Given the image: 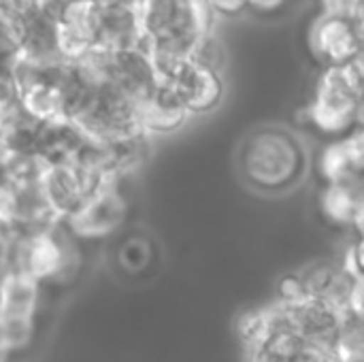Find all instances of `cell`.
I'll list each match as a JSON object with an SVG mask.
<instances>
[{
	"label": "cell",
	"instance_id": "22",
	"mask_svg": "<svg viewBox=\"0 0 364 362\" xmlns=\"http://www.w3.org/2000/svg\"><path fill=\"white\" fill-rule=\"evenodd\" d=\"M213 11L224 17H237L247 11V0H209Z\"/></svg>",
	"mask_w": 364,
	"mask_h": 362
},
{
	"label": "cell",
	"instance_id": "11",
	"mask_svg": "<svg viewBox=\"0 0 364 362\" xmlns=\"http://www.w3.org/2000/svg\"><path fill=\"white\" fill-rule=\"evenodd\" d=\"M320 175L324 183H354L363 181L364 134L360 126L346 137L331 139L324 147L320 162Z\"/></svg>",
	"mask_w": 364,
	"mask_h": 362
},
{
	"label": "cell",
	"instance_id": "8",
	"mask_svg": "<svg viewBox=\"0 0 364 362\" xmlns=\"http://www.w3.org/2000/svg\"><path fill=\"white\" fill-rule=\"evenodd\" d=\"M158 73L145 47L130 49H111L109 62V81L107 85L115 87L136 105L156 87Z\"/></svg>",
	"mask_w": 364,
	"mask_h": 362
},
{
	"label": "cell",
	"instance_id": "19",
	"mask_svg": "<svg viewBox=\"0 0 364 362\" xmlns=\"http://www.w3.org/2000/svg\"><path fill=\"white\" fill-rule=\"evenodd\" d=\"M2 4H4V13L17 23L36 15L43 9V0H2Z\"/></svg>",
	"mask_w": 364,
	"mask_h": 362
},
{
	"label": "cell",
	"instance_id": "25",
	"mask_svg": "<svg viewBox=\"0 0 364 362\" xmlns=\"http://www.w3.org/2000/svg\"><path fill=\"white\" fill-rule=\"evenodd\" d=\"M2 15H6V13H4V4H2V0H0V17H2Z\"/></svg>",
	"mask_w": 364,
	"mask_h": 362
},
{
	"label": "cell",
	"instance_id": "17",
	"mask_svg": "<svg viewBox=\"0 0 364 362\" xmlns=\"http://www.w3.org/2000/svg\"><path fill=\"white\" fill-rule=\"evenodd\" d=\"M190 60L200 64V66L220 70V66L224 64V49H222V45H220V41L215 38L213 32H207V34L198 36Z\"/></svg>",
	"mask_w": 364,
	"mask_h": 362
},
{
	"label": "cell",
	"instance_id": "12",
	"mask_svg": "<svg viewBox=\"0 0 364 362\" xmlns=\"http://www.w3.org/2000/svg\"><path fill=\"white\" fill-rule=\"evenodd\" d=\"M96 45L107 49L145 47V32L139 6L132 4H102L98 15Z\"/></svg>",
	"mask_w": 364,
	"mask_h": 362
},
{
	"label": "cell",
	"instance_id": "26",
	"mask_svg": "<svg viewBox=\"0 0 364 362\" xmlns=\"http://www.w3.org/2000/svg\"><path fill=\"white\" fill-rule=\"evenodd\" d=\"M0 275H2V271H0Z\"/></svg>",
	"mask_w": 364,
	"mask_h": 362
},
{
	"label": "cell",
	"instance_id": "24",
	"mask_svg": "<svg viewBox=\"0 0 364 362\" xmlns=\"http://www.w3.org/2000/svg\"><path fill=\"white\" fill-rule=\"evenodd\" d=\"M102 4H132V6H139L141 0H98Z\"/></svg>",
	"mask_w": 364,
	"mask_h": 362
},
{
	"label": "cell",
	"instance_id": "20",
	"mask_svg": "<svg viewBox=\"0 0 364 362\" xmlns=\"http://www.w3.org/2000/svg\"><path fill=\"white\" fill-rule=\"evenodd\" d=\"M19 100L17 83L11 75V68L0 64V113L9 107H13Z\"/></svg>",
	"mask_w": 364,
	"mask_h": 362
},
{
	"label": "cell",
	"instance_id": "1",
	"mask_svg": "<svg viewBox=\"0 0 364 362\" xmlns=\"http://www.w3.org/2000/svg\"><path fill=\"white\" fill-rule=\"evenodd\" d=\"M239 169L245 183L256 192L284 194L305 177L307 154L290 130L262 126L243 141Z\"/></svg>",
	"mask_w": 364,
	"mask_h": 362
},
{
	"label": "cell",
	"instance_id": "18",
	"mask_svg": "<svg viewBox=\"0 0 364 362\" xmlns=\"http://www.w3.org/2000/svg\"><path fill=\"white\" fill-rule=\"evenodd\" d=\"M19 23L9 15L0 17V64L9 66L19 53Z\"/></svg>",
	"mask_w": 364,
	"mask_h": 362
},
{
	"label": "cell",
	"instance_id": "14",
	"mask_svg": "<svg viewBox=\"0 0 364 362\" xmlns=\"http://www.w3.org/2000/svg\"><path fill=\"white\" fill-rule=\"evenodd\" d=\"M322 215L337 226H354L363 230L364 192L363 181L354 183H326L320 194Z\"/></svg>",
	"mask_w": 364,
	"mask_h": 362
},
{
	"label": "cell",
	"instance_id": "5",
	"mask_svg": "<svg viewBox=\"0 0 364 362\" xmlns=\"http://www.w3.org/2000/svg\"><path fill=\"white\" fill-rule=\"evenodd\" d=\"M363 34L350 17L320 13L309 30V47L324 66L348 64L363 55Z\"/></svg>",
	"mask_w": 364,
	"mask_h": 362
},
{
	"label": "cell",
	"instance_id": "6",
	"mask_svg": "<svg viewBox=\"0 0 364 362\" xmlns=\"http://www.w3.org/2000/svg\"><path fill=\"white\" fill-rule=\"evenodd\" d=\"M98 15V0H68L55 13L58 49L62 60L75 62L96 45Z\"/></svg>",
	"mask_w": 364,
	"mask_h": 362
},
{
	"label": "cell",
	"instance_id": "15",
	"mask_svg": "<svg viewBox=\"0 0 364 362\" xmlns=\"http://www.w3.org/2000/svg\"><path fill=\"white\" fill-rule=\"evenodd\" d=\"M53 68H51V73H53ZM51 73H49V77L38 79V81H32L30 85H26V87L19 90V105H21V109L32 119H36L41 124L68 122L64 92L51 79Z\"/></svg>",
	"mask_w": 364,
	"mask_h": 362
},
{
	"label": "cell",
	"instance_id": "3",
	"mask_svg": "<svg viewBox=\"0 0 364 362\" xmlns=\"http://www.w3.org/2000/svg\"><path fill=\"white\" fill-rule=\"evenodd\" d=\"M58 226V224H55ZM55 226L26 233H11L4 271H19L36 282L58 277L68 262L66 245L55 235Z\"/></svg>",
	"mask_w": 364,
	"mask_h": 362
},
{
	"label": "cell",
	"instance_id": "4",
	"mask_svg": "<svg viewBox=\"0 0 364 362\" xmlns=\"http://www.w3.org/2000/svg\"><path fill=\"white\" fill-rule=\"evenodd\" d=\"M119 179H107L96 190H92L85 201L62 220L68 233L83 239H98L111 235L124 222L128 213V203L117 188Z\"/></svg>",
	"mask_w": 364,
	"mask_h": 362
},
{
	"label": "cell",
	"instance_id": "10",
	"mask_svg": "<svg viewBox=\"0 0 364 362\" xmlns=\"http://www.w3.org/2000/svg\"><path fill=\"white\" fill-rule=\"evenodd\" d=\"M190 117L179 92L166 83L158 81L156 87L136 105V119L145 134H171L179 130Z\"/></svg>",
	"mask_w": 364,
	"mask_h": 362
},
{
	"label": "cell",
	"instance_id": "23",
	"mask_svg": "<svg viewBox=\"0 0 364 362\" xmlns=\"http://www.w3.org/2000/svg\"><path fill=\"white\" fill-rule=\"evenodd\" d=\"M288 0H247V9H254L260 15H271L277 13L286 6Z\"/></svg>",
	"mask_w": 364,
	"mask_h": 362
},
{
	"label": "cell",
	"instance_id": "2",
	"mask_svg": "<svg viewBox=\"0 0 364 362\" xmlns=\"http://www.w3.org/2000/svg\"><path fill=\"white\" fill-rule=\"evenodd\" d=\"M363 55L348 62L324 66L314 96L305 107V122L328 139L350 134L360 126L363 117Z\"/></svg>",
	"mask_w": 364,
	"mask_h": 362
},
{
	"label": "cell",
	"instance_id": "21",
	"mask_svg": "<svg viewBox=\"0 0 364 362\" xmlns=\"http://www.w3.org/2000/svg\"><path fill=\"white\" fill-rule=\"evenodd\" d=\"M343 273L350 275L352 280H363V245L360 243H356L348 250Z\"/></svg>",
	"mask_w": 364,
	"mask_h": 362
},
{
	"label": "cell",
	"instance_id": "13",
	"mask_svg": "<svg viewBox=\"0 0 364 362\" xmlns=\"http://www.w3.org/2000/svg\"><path fill=\"white\" fill-rule=\"evenodd\" d=\"M19 53L21 58L38 64V66H53L62 62L58 49V32H55V17L47 11H38L36 15L19 21Z\"/></svg>",
	"mask_w": 364,
	"mask_h": 362
},
{
	"label": "cell",
	"instance_id": "16",
	"mask_svg": "<svg viewBox=\"0 0 364 362\" xmlns=\"http://www.w3.org/2000/svg\"><path fill=\"white\" fill-rule=\"evenodd\" d=\"M38 301V282L19 271L0 275V318H32Z\"/></svg>",
	"mask_w": 364,
	"mask_h": 362
},
{
	"label": "cell",
	"instance_id": "9",
	"mask_svg": "<svg viewBox=\"0 0 364 362\" xmlns=\"http://www.w3.org/2000/svg\"><path fill=\"white\" fill-rule=\"evenodd\" d=\"M166 83H171L179 92L190 115L209 113L224 98V81L220 73L192 60H188Z\"/></svg>",
	"mask_w": 364,
	"mask_h": 362
},
{
	"label": "cell",
	"instance_id": "7",
	"mask_svg": "<svg viewBox=\"0 0 364 362\" xmlns=\"http://www.w3.org/2000/svg\"><path fill=\"white\" fill-rule=\"evenodd\" d=\"M38 186L49 209L60 222L70 215L92 192L90 183L73 164V160H45Z\"/></svg>",
	"mask_w": 364,
	"mask_h": 362
}]
</instances>
